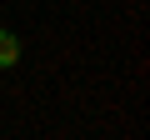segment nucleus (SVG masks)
I'll return each mask as SVG.
<instances>
[{
	"label": "nucleus",
	"instance_id": "obj_1",
	"mask_svg": "<svg viewBox=\"0 0 150 140\" xmlns=\"http://www.w3.org/2000/svg\"><path fill=\"white\" fill-rule=\"evenodd\" d=\"M10 65H20V35L0 25V70H10Z\"/></svg>",
	"mask_w": 150,
	"mask_h": 140
}]
</instances>
